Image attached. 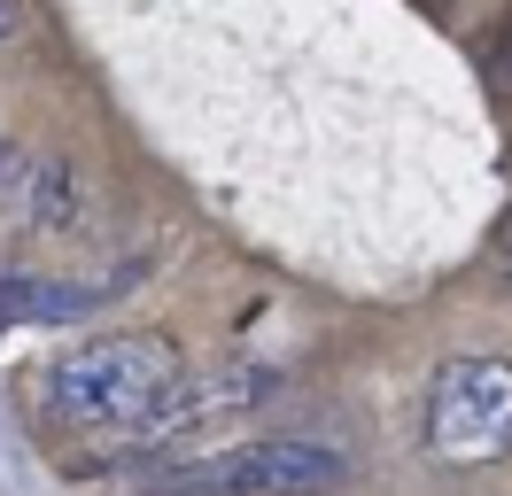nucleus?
Returning <instances> with one entry per match:
<instances>
[{
    "label": "nucleus",
    "mask_w": 512,
    "mask_h": 496,
    "mask_svg": "<svg viewBox=\"0 0 512 496\" xmlns=\"http://www.w3.org/2000/svg\"><path fill=\"white\" fill-rule=\"evenodd\" d=\"M280 388V372L264 365H210V372H179L171 388H163V403L140 419L132 434H117L132 458H156V450H171L179 434H202L218 427V419H241V411H256V403Z\"/></svg>",
    "instance_id": "nucleus-4"
},
{
    "label": "nucleus",
    "mask_w": 512,
    "mask_h": 496,
    "mask_svg": "<svg viewBox=\"0 0 512 496\" xmlns=\"http://www.w3.org/2000/svg\"><path fill=\"white\" fill-rule=\"evenodd\" d=\"M0 194H8L24 217H47V225L78 217V179H70L55 155L24 148V140H8V132H0Z\"/></svg>",
    "instance_id": "nucleus-5"
},
{
    "label": "nucleus",
    "mask_w": 512,
    "mask_h": 496,
    "mask_svg": "<svg viewBox=\"0 0 512 496\" xmlns=\"http://www.w3.org/2000/svg\"><path fill=\"white\" fill-rule=\"evenodd\" d=\"M419 450L435 465H497L512 450V365L450 357L419 403Z\"/></svg>",
    "instance_id": "nucleus-3"
},
{
    "label": "nucleus",
    "mask_w": 512,
    "mask_h": 496,
    "mask_svg": "<svg viewBox=\"0 0 512 496\" xmlns=\"http://www.w3.org/2000/svg\"><path fill=\"white\" fill-rule=\"evenodd\" d=\"M350 481V458L326 450V442H303V434H256V442H233V450H210V458L163 465L148 496H326Z\"/></svg>",
    "instance_id": "nucleus-2"
},
{
    "label": "nucleus",
    "mask_w": 512,
    "mask_h": 496,
    "mask_svg": "<svg viewBox=\"0 0 512 496\" xmlns=\"http://www.w3.org/2000/svg\"><path fill=\"white\" fill-rule=\"evenodd\" d=\"M497 256H505V279H512V210H505V233H497Z\"/></svg>",
    "instance_id": "nucleus-8"
},
{
    "label": "nucleus",
    "mask_w": 512,
    "mask_h": 496,
    "mask_svg": "<svg viewBox=\"0 0 512 496\" xmlns=\"http://www.w3.org/2000/svg\"><path fill=\"white\" fill-rule=\"evenodd\" d=\"M16 31H24V0H0V47H8Z\"/></svg>",
    "instance_id": "nucleus-7"
},
{
    "label": "nucleus",
    "mask_w": 512,
    "mask_h": 496,
    "mask_svg": "<svg viewBox=\"0 0 512 496\" xmlns=\"http://www.w3.org/2000/svg\"><path fill=\"white\" fill-rule=\"evenodd\" d=\"M78 310H94L78 287H39V279L0 287V318H78Z\"/></svg>",
    "instance_id": "nucleus-6"
},
{
    "label": "nucleus",
    "mask_w": 512,
    "mask_h": 496,
    "mask_svg": "<svg viewBox=\"0 0 512 496\" xmlns=\"http://www.w3.org/2000/svg\"><path fill=\"white\" fill-rule=\"evenodd\" d=\"M179 349L163 334H94L78 341L63 365H47V411L78 434H132L179 380Z\"/></svg>",
    "instance_id": "nucleus-1"
},
{
    "label": "nucleus",
    "mask_w": 512,
    "mask_h": 496,
    "mask_svg": "<svg viewBox=\"0 0 512 496\" xmlns=\"http://www.w3.org/2000/svg\"><path fill=\"white\" fill-rule=\"evenodd\" d=\"M505 70H512V39H505Z\"/></svg>",
    "instance_id": "nucleus-9"
}]
</instances>
